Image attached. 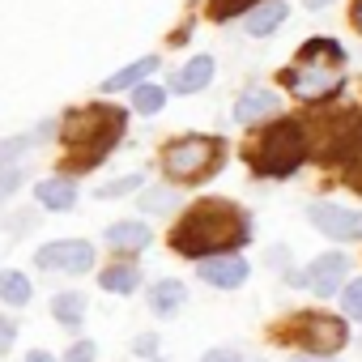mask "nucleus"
Masks as SVG:
<instances>
[{"mask_svg": "<svg viewBox=\"0 0 362 362\" xmlns=\"http://www.w3.org/2000/svg\"><path fill=\"white\" fill-rule=\"evenodd\" d=\"M197 273H201V281H209V286H218V290H239V286L247 281L252 264H247L243 256H235V252H222V256H205V260L197 264Z\"/></svg>", "mask_w": 362, "mask_h": 362, "instance_id": "10", "label": "nucleus"}, {"mask_svg": "<svg viewBox=\"0 0 362 362\" xmlns=\"http://www.w3.org/2000/svg\"><path fill=\"white\" fill-rule=\"evenodd\" d=\"M52 315H56V324H64V328H81V320H86V294L60 290V294L52 298Z\"/></svg>", "mask_w": 362, "mask_h": 362, "instance_id": "18", "label": "nucleus"}, {"mask_svg": "<svg viewBox=\"0 0 362 362\" xmlns=\"http://www.w3.org/2000/svg\"><path fill=\"white\" fill-rule=\"evenodd\" d=\"M307 218H311V226H315L320 235H328V239H337V243L362 239V214H354V209H345V205L315 201V205H307Z\"/></svg>", "mask_w": 362, "mask_h": 362, "instance_id": "8", "label": "nucleus"}, {"mask_svg": "<svg viewBox=\"0 0 362 362\" xmlns=\"http://www.w3.org/2000/svg\"><path fill=\"white\" fill-rule=\"evenodd\" d=\"M218 153H222V145L214 136H179L166 145L162 166L175 184H197V179H205L218 166Z\"/></svg>", "mask_w": 362, "mask_h": 362, "instance_id": "4", "label": "nucleus"}, {"mask_svg": "<svg viewBox=\"0 0 362 362\" xmlns=\"http://www.w3.org/2000/svg\"><path fill=\"white\" fill-rule=\"evenodd\" d=\"M184 307H188V286H184V281L162 277V281L149 286V311H153V315L170 320L175 311H184Z\"/></svg>", "mask_w": 362, "mask_h": 362, "instance_id": "13", "label": "nucleus"}, {"mask_svg": "<svg viewBox=\"0 0 362 362\" xmlns=\"http://www.w3.org/2000/svg\"><path fill=\"white\" fill-rule=\"evenodd\" d=\"M13 337H18V324H13V320H5V315H0V354H9Z\"/></svg>", "mask_w": 362, "mask_h": 362, "instance_id": "32", "label": "nucleus"}, {"mask_svg": "<svg viewBox=\"0 0 362 362\" xmlns=\"http://www.w3.org/2000/svg\"><path fill=\"white\" fill-rule=\"evenodd\" d=\"M286 18H290L286 0H260V5H252V9L243 13V30H247L252 39H269V35L281 30Z\"/></svg>", "mask_w": 362, "mask_h": 362, "instance_id": "12", "label": "nucleus"}, {"mask_svg": "<svg viewBox=\"0 0 362 362\" xmlns=\"http://www.w3.org/2000/svg\"><path fill=\"white\" fill-rule=\"evenodd\" d=\"M290 362H328V358H311V354H298V358H290Z\"/></svg>", "mask_w": 362, "mask_h": 362, "instance_id": "38", "label": "nucleus"}, {"mask_svg": "<svg viewBox=\"0 0 362 362\" xmlns=\"http://www.w3.org/2000/svg\"><path fill=\"white\" fill-rule=\"evenodd\" d=\"M26 362H56V358H52L47 349H30V354H26Z\"/></svg>", "mask_w": 362, "mask_h": 362, "instance_id": "35", "label": "nucleus"}, {"mask_svg": "<svg viewBox=\"0 0 362 362\" xmlns=\"http://www.w3.org/2000/svg\"><path fill=\"white\" fill-rule=\"evenodd\" d=\"M153 73H158V56H141V60H132L128 69H119L115 77H107V81H103V90H107V94H115V90H132V86L149 81Z\"/></svg>", "mask_w": 362, "mask_h": 362, "instance_id": "17", "label": "nucleus"}, {"mask_svg": "<svg viewBox=\"0 0 362 362\" xmlns=\"http://www.w3.org/2000/svg\"><path fill=\"white\" fill-rule=\"evenodd\" d=\"M98 281H103V290H107V294H132V290L141 286V273H136L132 264H111Z\"/></svg>", "mask_w": 362, "mask_h": 362, "instance_id": "22", "label": "nucleus"}, {"mask_svg": "<svg viewBox=\"0 0 362 362\" xmlns=\"http://www.w3.org/2000/svg\"><path fill=\"white\" fill-rule=\"evenodd\" d=\"M337 298H341V307H345V315H349V320H362V277L345 281V286L337 290Z\"/></svg>", "mask_w": 362, "mask_h": 362, "instance_id": "26", "label": "nucleus"}, {"mask_svg": "<svg viewBox=\"0 0 362 362\" xmlns=\"http://www.w3.org/2000/svg\"><path fill=\"white\" fill-rule=\"evenodd\" d=\"M64 362H98V345L94 341H77V345H69Z\"/></svg>", "mask_w": 362, "mask_h": 362, "instance_id": "29", "label": "nucleus"}, {"mask_svg": "<svg viewBox=\"0 0 362 362\" xmlns=\"http://www.w3.org/2000/svg\"><path fill=\"white\" fill-rule=\"evenodd\" d=\"M35 264L43 273H90L94 269V247L86 239H56L35 252Z\"/></svg>", "mask_w": 362, "mask_h": 362, "instance_id": "7", "label": "nucleus"}, {"mask_svg": "<svg viewBox=\"0 0 362 362\" xmlns=\"http://www.w3.org/2000/svg\"><path fill=\"white\" fill-rule=\"evenodd\" d=\"M303 158H307V128L303 124H294V119H281V124H273L264 136H260V145L252 149V166L260 170V175H294L298 166H303Z\"/></svg>", "mask_w": 362, "mask_h": 362, "instance_id": "3", "label": "nucleus"}, {"mask_svg": "<svg viewBox=\"0 0 362 362\" xmlns=\"http://www.w3.org/2000/svg\"><path fill=\"white\" fill-rule=\"evenodd\" d=\"M162 107H166V90H162V86H153V81L132 86V111H141V115H158Z\"/></svg>", "mask_w": 362, "mask_h": 362, "instance_id": "23", "label": "nucleus"}, {"mask_svg": "<svg viewBox=\"0 0 362 362\" xmlns=\"http://www.w3.org/2000/svg\"><path fill=\"white\" fill-rule=\"evenodd\" d=\"M247 239H252L247 218H243L235 205H226V201H205V205H197L184 222L175 226V235H170L175 252L197 256V260L235 252V247L247 243Z\"/></svg>", "mask_w": 362, "mask_h": 362, "instance_id": "1", "label": "nucleus"}, {"mask_svg": "<svg viewBox=\"0 0 362 362\" xmlns=\"http://www.w3.org/2000/svg\"><path fill=\"white\" fill-rule=\"evenodd\" d=\"M298 60H311V64H345V52L337 39H311L298 47Z\"/></svg>", "mask_w": 362, "mask_h": 362, "instance_id": "21", "label": "nucleus"}, {"mask_svg": "<svg viewBox=\"0 0 362 362\" xmlns=\"http://www.w3.org/2000/svg\"><path fill=\"white\" fill-rule=\"evenodd\" d=\"M256 0H214V18H235L239 9H252Z\"/></svg>", "mask_w": 362, "mask_h": 362, "instance_id": "30", "label": "nucleus"}, {"mask_svg": "<svg viewBox=\"0 0 362 362\" xmlns=\"http://www.w3.org/2000/svg\"><path fill=\"white\" fill-rule=\"evenodd\" d=\"M277 111H281L277 90H269V86H252V90H243L239 103H235V124L252 128V124H260V119H273Z\"/></svg>", "mask_w": 362, "mask_h": 362, "instance_id": "11", "label": "nucleus"}, {"mask_svg": "<svg viewBox=\"0 0 362 362\" xmlns=\"http://www.w3.org/2000/svg\"><path fill=\"white\" fill-rule=\"evenodd\" d=\"M286 256H290L286 247H273V252H269V264H273V269H286Z\"/></svg>", "mask_w": 362, "mask_h": 362, "instance_id": "34", "label": "nucleus"}, {"mask_svg": "<svg viewBox=\"0 0 362 362\" xmlns=\"http://www.w3.org/2000/svg\"><path fill=\"white\" fill-rule=\"evenodd\" d=\"M201 362H243V358H239L235 349H209V354H205Z\"/></svg>", "mask_w": 362, "mask_h": 362, "instance_id": "33", "label": "nucleus"}, {"mask_svg": "<svg viewBox=\"0 0 362 362\" xmlns=\"http://www.w3.org/2000/svg\"><path fill=\"white\" fill-rule=\"evenodd\" d=\"M294 341H298V349L311 354V358H337V354L345 349L349 332H345V320H332V315H303Z\"/></svg>", "mask_w": 362, "mask_h": 362, "instance_id": "6", "label": "nucleus"}, {"mask_svg": "<svg viewBox=\"0 0 362 362\" xmlns=\"http://www.w3.org/2000/svg\"><path fill=\"white\" fill-rule=\"evenodd\" d=\"M35 197H39V205H43V209L64 214V209H73V205H77V184H73L69 175H52V179H39Z\"/></svg>", "mask_w": 362, "mask_h": 362, "instance_id": "15", "label": "nucleus"}, {"mask_svg": "<svg viewBox=\"0 0 362 362\" xmlns=\"http://www.w3.org/2000/svg\"><path fill=\"white\" fill-rule=\"evenodd\" d=\"M30 277L26 273H18V269H5V273H0V298H5L9 307H26L30 303Z\"/></svg>", "mask_w": 362, "mask_h": 362, "instance_id": "19", "label": "nucleus"}, {"mask_svg": "<svg viewBox=\"0 0 362 362\" xmlns=\"http://www.w3.org/2000/svg\"><path fill=\"white\" fill-rule=\"evenodd\" d=\"M214 73H218V60L214 56H192L184 69L170 77V90L175 94H197V90H205L214 81Z\"/></svg>", "mask_w": 362, "mask_h": 362, "instance_id": "14", "label": "nucleus"}, {"mask_svg": "<svg viewBox=\"0 0 362 362\" xmlns=\"http://www.w3.org/2000/svg\"><path fill=\"white\" fill-rule=\"evenodd\" d=\"M124 132V111L111 107H81L64 119V141L69 149L81 153V166H94L103 158V149H111Z\"/></svg>", "mask_w": 362, "mask_h": 362, "instance_id": "2", "label": "nucleus"}, {"mask_svg": "<svg viewBox=\"0 0 362 362\" xmlns=\"http://www.w3.org/2000/svg\"><path fill=\"white\" fill-rule=\"evenodd\" d=\"M132 354H141V358H153V354H158V337H153V332L136 337V341H132Z\"/></svg>", "mask_w": 362, "mask_h": 362, "instance_id": "31", "label": "nucleus"}, {"mask_svg": "<svg viewBox=\"0 0 362 362\" xmlns=\"http://www.w3.org/2000/svg\"><path fill=\"white\" fill-rule=\"evenodd\" d=\"M345 273H349V256H345V252H324V256H315V260L307 264L303 286H307L311 294H320V298H332V294L345 286Z\"/></svg>", "mask_w": 362, "mask_h": 362, "instance_id": "9", "label": "nucleus"}, {"mask_svg": "<svg viewBox=\"0 0 362 362\" xmlns=\"http://www.w3.org/2000/svg\"><path fill=\"white\" fill-rule=\"evenodd\" d=\"M175 205H179V192L170 184H158V188L141 192V214H175Z\"/></svg>", "mask_w": 362, "mask_h": 362, "instance_id": "24", "label": "nucleus"}, {"mask_svg": "<svg viewBox=\"0 0 362 362\" xmlns=\"http://www.w3.org/2000/svg\"><path fill=\"white\" fill-rule=\"evenodd\" d=\"M141 188H145V175H141V170H132V175L107 179V184L98 188V201H119V197H128V192H141Z\"/></svg>", "mask_w": 362, "mask_h": 362, "instance_id": "25", "label": "nucleus"}, {"mask_svg": "<svg viewBox=\"0 0 362 362\" xmlns=\"http://www.w3.org/2000/svg\"><path fill=\"white\" fill-rule=\"evenodd\" d=\"M149 239L153 235L141 222H115V226H107V247H115V252H145Z\"/></svg>", "mask_w": 362, "mask_h": 362, "instance_id": "16", "label": "nucleus"}, {"mask_svg": "<svg viewBox=\"0 0 362 362\" xmlns=\"http://www.w3.org/2000/svg\"><path fill=\"white\" fill-rule=\"evenodd\" d=\"M52 132H56V128H52V124H43V128H30V132H22V136L0 141V162H18V153H26L30 145H43Z\"/></svg>", "mask_w": 362, "mask_h": 362, "instance_id": "20", "label": "nucleus"}, {"mask_svg": "<svg viewBox=\"0 0 362 362\" xmlns=\"http://www.w3.org/2000/svg\"><path fill=\"white\" fill-rule=\"evenodd\" d=\"M345 184L354 188V192H362V141L349 149V166H345Z\"/></svg>", "mask_w": 362, "mask_h": 362, "instance_id": "27", "label": "nucleus"}, {"mask_svg": "<svg viewBox=\"0 0 362 362\" xmlns=\"http://www.w3.org/2000/svg\"><path fill=\"white\" fill-rule=\"evenodd\" d=\"M22 179H26L22 166H5V162H0V197H9V192L22 184Z\"/></svg>", "mask_w": 362, "mask_h": 362, "instance_id": "28", "label": "nucleus"}, {"mask_svg": "<svg viewBox=\"0 0 362 362\" xmlns=\"http://www.w3.org/2000/svg\"><path fill=\"white\" fill-rule=\"evenodd\" d=\"M349 18H354V30L362 35V0H354V13H349Z\"/></svg>", "mask_w": 362, "mask_h": 362, "instance_id": "36", "label": "nucleus"}, {"mask_svg": "<svg viewBox=\"0 0 362 362\" xmlns=\"http://www.w3.org/2000/svg\"><path fill=\"white\" fill-rule=\"evenodd\" d=\"M303 5H307V13H320V9H328V5H332V0H303Z\"/></svg>", "mask_w": 362, "mask_h": 362, "instance_id": "37", "label": "nucleus"}, {"mask_svg": "<svg viewBox=\"0 0 362 362\" xmlns=\"http://www.w3.org/2000/svg\"><path fill=\"white\" fill-rule=\"evenodd\" d=\"M345 81V64H311V60H298L281 73V86L294 90L303 103H324L341 90Z\"/></svg>", "mask_w": 362, "mask_h": 362, "instance_id": "5", "label": "nucleus"}]
</instances>
